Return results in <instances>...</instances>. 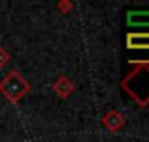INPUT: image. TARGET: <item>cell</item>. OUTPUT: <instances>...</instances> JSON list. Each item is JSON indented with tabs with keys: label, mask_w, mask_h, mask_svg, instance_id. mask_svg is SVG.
Masks as SVG:
<instances>
[{
	"label": "cell",
	"mask_w": 149,
	"mask_h": 142,
	"mask_svg": "<svg viewBox=\"0 0 149 142\" xmlns=\"http://www.w3.org/2000/svg\"><path fill=\"white\" fill-rule=\"evenodd\" d=\"M121 87L132 95V99L144 106L149 102V66H139L125 76Z\"/></svg>",
	"instance_id": "1"
},
{
	"label": "cell",
	"mask_w": 149,
	"mask_h": 142,
	"mask_svg": "<svg viewBox=\"0 0 149 142\" xmlns=\"http://www.w3.org/2000/svg\"><path fill=\"white\" fill-rule=\"evenodd\" d=\"M30 90L28 81L17 73V71H10L9 74H5L0 80V94H3L9 101L16 102L19 101L26 92Z\"/></svg>",
	"instance_id": "2"
},
{
	"label": "cell",
	"mask_w": 149,
	"mask_h": 142,
	"mask_svg": "<svg viewBox=\"0 0 149 142\" xmlns=\"http://www.w3.org/2000/svg\"><path fill=\"white\" fill-rule=\"evenodd\" d=\"M128 24L130 26H135V28H149V10H134V12H128V17H127Z\"/></svg>",
	"instance_id": "3"
},
{
	"label": "cell",
	"mask_w": 149,
	"mask_h": 142,
	"mask_svg": "<svg viewBox=\"0 0 149 142\" xmlns=\"http://www.w3.org/2000/svg\"><path fill=\"white\" fill-rule=\"evenodd\" d=\"M102 123H104V127H106L108 130L116 132L118 128H121V127L125 125V118H123L118 111H109V113L102 118Z\"/></svg>",
	"instance_id": "4"
},
{
	"label": "cell",
	"mask_w": 149,
	"mask_h": 142,
	"mask_svg": "<svg viewBox=\"0 0 149 142\" xmlns=\"http://www.w3.org/2000/svg\"><path fill=\"white\" fill-rule=\"evenodd\" d=\"M128 49H149V33H130L127 36Z\"/></svg>",
	"instance_id": "5"
},
{
	"label": "cell",
	"mask_w": 149,
	"mask_h": 142,
	"mask_svg": "<svg viewBox=\"0 0 149 142\" xmlns=\"http://www.w3.org/2000/svg\"><path fill=\"white\" fill-rule=\"evenodd\" d=\"M54 88H56V92H57L61 97H66V95L73 90V83H71L68 78H64V76H63V78H59V80H57V83H56V87H54Z\"/></svg>",
	"instance_id": "6"
},
{
	"label": "cell",
	"mask_w": 149,
	"mask_h": 142,
	"mask_svg": "<svg viewBox=\"0 0 149 142\" xmlns=\"http://www.w3.org/2000/svg\"><path fill=\"white\" fill-rule=\"evenodd\" d=\"M7 61H9V54H7L3 49H0V66H3Z\"/></svg>",
	"instance_id": "7"
}]
</instances>
